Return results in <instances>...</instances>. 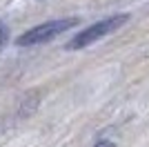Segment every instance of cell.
I'll return each instance as SVG.
<instances>
[{
    "mask_svg": "<svg viewBox=\"0 0 149 147\" xmlns=\"http://www.w3.org/2000/svg\"><path fill=\"white\" fill-rule=\"evenodd\" d=\"M127 20H129V16H127V13H116V16H109V18L100 20V22L91 24V27H87V29H82L80 34H76L74 40H71L67 47H69V49L89 47L91 43H96V40H100V38H105V36H109V34H113L116 29H120Z\"/></svg>",
    "mask_w": 149,
    "mask_h": 147,
    "instance_id": "2",
    "label": "cell"
},
{
    "mask_svg": "<svg viewBox=\"0 0 149 147\" xmlns=\"http://www.w3.org/2000/svg\"><path fill=\"white\" fill-rule=\"evenodd\" d=\"M76 24H78V18L49 20V22L38 24V27H33V29L20 34L18 40H16V45H18V47H33V45H42V43H47V40H51V38H56V36H60V34H65V31H69L71 27H76Z\"/></svg>",
    "mask_w": 149,
    "mask_h": 147,
    "instance_id": "1",
    "label": "cell"
},
{
    "mask_svg": "<svg viewBox=\"0 0 149 147\" xmlns=\"http://www.w3.org/2000/svg\"><path fill=\"white\" fill-rule=\"evenodd\" d=\"M93 147H116V143H111V141H107V138H100L98 143H96V145Z\"/></svg>",
    "mask_w": 149,
    "mask_h": 147,
    "instance_id": "3",
    "label": "cell"
}]
</instances>
